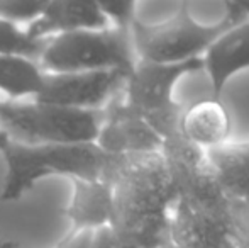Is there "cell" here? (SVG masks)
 I'll use <instances>...</instances> for the list:
<instances>
[{
	"label": "cell",
	"instance_id": "30bf717a",
	"mask_svg": "<svg viewBox=\"0 0 249 248\" xmlns=\"http://www.w3.org/2000/svg\"><path fill=\"white\" fill-rule=\"evenodd\" d=\"M210 80V92L222 99L229 80L249 70V16L222 33L202 57Z\"/></svg>",
	"mask_w": 249,
	"mask_h": 248
},
{
	"label": "cell",
	"instance_id": "9a60e30c",
	"mask_svg": "<svg viewBox=\"0 0 249 248\" xmlns=\"http://www.w3.org/2000/svg\"><path fill=\"white\" fill-rule=\"evenodd\" d=\"M44 73L33 60L12 55H0V90L7 95H34L43 89Z\"/></svg>",
	"mask_w": 249,
	"mask_h": 248
},
{
	"label": "cell",
	"instance_id": "5bb4252c",
	"mask_svg": "<svg viewBox=\"0 0 249 248\" xmlns=\"http://www.w3.org/2000/svg\"><path fill=\"white\" fill-rule=\"evenodd\" d=\"M207 158L222 187L249 208V139L209 150Z\"/></svg>",
	"mask_w": 249,
	"mask_h": 248
},
{
	"label": "cell",
	"instance_id": "9c48e42d",
	"mask_svg": "<svg viewBox=\"0 0 249 248\" xmlns=\"http://www.w3.org/2000/svg\"><path fill=\"white\" fill-rule=\"evenodd\" d=\"M121 92L108 100L104 109V121L95 141L97 146L105 153L119 156L161 152V136L146 123L144 117L122 100Z\"/></svg>",
	"mask_w": 249,
	"mask_h": 248
},
{
	"label": "cell",
	"instance_id": "7a4b0ae2",
	"mask_svg": "<svg viewBox=\"0 0 249 248\" xmlns=\"http://www.w3.org/2000/svg\"><path fill=\"white\" fill-rule=\"evenodd\" d=\"M115 248L171 245L173 189L161 152L124 156L110 180Z\"/></svg>",
	"mask_w": 249,
	"mask_h": 248
},
{
	"label": "cell",
	"instance_id": "4fadbf2b",
	"mask_svg": "<svg viewBox=\"0 0 249 248\" xmlns=\"http://www.w3.org/2000/svg\"><path fill=\"white\" fill-rule=\"evenodd\" d=\"M75 192L66 216L73 223V233L108 228L112 219V187L100 180L71 179Z\"/></svg>",
	"mask_w": 249,
	"mask_h": 248
},
{
	"label": "cell",
	"instance_id": "ac0fdd59",
	"mask_svg": "<svg viewBox=\"0 0 249 248\" xmlns=\"http://www.w3.org/2000/svg\"><path fill=\"white\" fill-rule=\"evenodd\" d=\"M102 12L108 19L110 26L114 27H124V29H131L132 22L138 19L136 16V9L138 3L127 2V0H115V2H99Z\"/></svg>",
	"mask_w": 249,
	"mask_h": 248
},
{
	"label": "cell",
	"instance_id": "8992f818",
	"mask_svg": "<svg viewBox=\"0 0 249 248\" xmlns=\"http://www.w3.org/2000/svg\"><path fill=\"white\" fill-rule=\"evenodd\" d=\"M136 61L131 29L114 26L53 36L41 55V63L54 73L119 70L129 75Z\"/></svg>",
	"mask_w": 249,
	"mask_h": 248
},
{
	"label": "cell",
	"instance_id": "6da1fadb",
	"mask_svg": "<svg viewBox=\"0 0 249 248\" xmlns=\"http://www.w3.org/2000/svg\"><path fill=\"white\" fill-rule=\"evenodd\" d=\"M161 155L173 189V248H249V208L219 182L207 152L180 128L163 138Z\"/></svg>",
	"mask_w": 249,
	"mask_h": 248
},
{
	"label": "cell",
	"instance_id": "7c38bea8",
	"mask_svg": "<svg viewBox=\"0 0 249 248\" xmlns=\"http://www.w3.org/2000/svg\"><path fill=\"white\" fill-rule=\"evenodd\" d=\"M232 119L226 104L219 97H205L183 106L180 116V133L187 141L209 152L229 141Z\"/></svg>",
	"mask_w": 249,
	"mask_h": 248
},
{
	"label": "cell",
	"instance_id": "e0dca14e",
	"mask_svg": "<svg viewBox=\"0 0 249 248\" xmlns=\"http://www.w3.org/2000/svg\"><path fill=\"white\" fill-rule=\"evenodd\" d=\"M46 2L36 0H0V19L7 22L36 20L43 14Z\"/></svg>",
	"mask_w": 249,
	"mask_h": 248
},
{
	"label": "cell",
	"instance_id": "ba28073f",
	"mask_svg": "<svg viewBox=\"0 0 249 248\" xmlns=\"http://www.w3.org/2000/svg\"><path fill=\"white\" fill-rule=\"evenodd\" d=\"M125 78L127 73L119 70L51 73L44 75L43 89L34 99L46 106L95 111L121 92Z\"/></svg>",
	"mask_w": 249,
	"mask_h": 248
},
{
	"label": "cell",
	"instance_id": "8fae6325",
	"mask_svg": "<svg viewBox=\"0 0 249 248\" xmlns=\"http://www.w3.org/2000/svg\"><path fill=\"white\" fill-rule=\"evenodd\" d=\"M110 27L99 2L89 0H56L46 2L43 14L31 22L26 33L33 38H53V34L75 31H99Z\"/></svg>",
	"mask_w": 249,
	"mask_h": 248
},
{
	"label": "cell",
	"instance_id": "44dd1931",
	"mask_svg": "<svg viewBox=\"0 0 249 248\" xmlns=\"http://www.w3.org/2000/svg\"><path fill=\"white\" fill-rule=\"evenodd\" d=\"M10 143V136L7 134L3 129H0V152H3L5 150V146Z\"/></svg>",
	"mask_w": 249,
	"mask_h": 248
},
{
	"label": "cell",
	"instance_id": "7402d4cb",
	"mask_svg": "<svg viewBox=\"0 0 249 248\" xmlns=\"http://www.w3.org/2000/svg\"><path fill=\"white\" fill-rule=\"evenodd\" d=\"M241 5H243V9H244V12L249 16V2H241Z\"/></svg>",
	"mask_w": 249,
	"mask_h": 248
},
{
	"label": "cell",
	"instance_id": "3957f363",
	"mask_svg": "<svg viewBox=\"0 0 249 248\" xmlns=\"http://www.w3.org/2000/svg\"><path fill=\"white\" fill-rule=\"evenodd\" d=\"M7 182L2 201H16L46 175H68L80 180L110 184L124 156L110 155L97 143L82 145H24L12 141L5 146Z\"/></svg>",
	"mask_w": 249,
	"mask_h": 248
},
{
	"label": "cell",
	"instance_id": "d6986e66",
	"mask_svg": "<svg viewBox=\"0 0 249 248\" xmlns=\"http://www.w3.org/2000/svg\"><path fill=\"white\" fill-rule=\"evenodd\" d=\"M93 235L95 231H80L66 235L65 240L58 245V248H90L93 242ZM0 248H17L14 243L0 242Z\"/></svg>",
	"mask_w": 249,
	"mask_h": 248
},
{
	"label": "cell",
	"instance_id": "ffe728a7",
	"mask_svg": "<svg viewBox=\"0 0 249 248\" xmlns=\"http://www.w3.org/2000/svg\"><path fill=\"white\" fill-rule=\"evenodd\" d=\"M90 248H115V242H114V236H112L110 229L108 228L97 229L95 235H93V242Z\"/></svg>",
	"mask_w": 249,
	"mask_h": 248
},
{
	"label": "cell",
	"instance_id": "5b68a950",
	"mask_svg": "<svg viewBox=\"0 0 249 248\" xmlns=\"http://www.w3.org/2000/svg\"><path fill=\"white\" fill-rule=\"evenodd\" d=\"M104 109H66L46 104L0 100V124L24 145H82L95 143Z\"/></svg>",
	"mask_w": 249,
	"mask_h": 248
},
{
	"label": "cell",
	"instance_id": "603a6c76",
	"mask_svg": "<svg viewBox=\"0 0 249 248\" xmlns=\"http://www.w3.org/2000/svg\"><path fill=\"white\" fill-rule=\"evenodd\" d=\"M161 248H173V247H171V245H166V247H161Z\"/></svg>",
	"mask_w": 249,
	"mask_h": 248
},
{
	"label": "cell",
	"instance_id": "277c9868",
	"mask_svg": "<svg viewBox=\"0 0 249 248\" xmlns=\"http://www.w3.org/2000/svg\"><path fill=\"white\" fill-rule=\"evenodd\" d=\"M241 2H224V16L213 24H200L190 3L180 2L177 10L161 22L148 24L136 19L131 39L138 60L160 65H180L198 60L222 33L246 19Z\"/></svg>",
	"mask_w": 249,
	"mask_h": 248
},
{
	"label": "cell",
	"instance_id": "52a82bcc",
	"mask_svg": "<svg viewBox=\"0 0 249 248\" xmlns=\"http://www.w3.org/2000/svg\"><path fill=\"white\" fill-rule=\"evenodd\" d=\"M203 70L202 58L180 65H160L138 60L122 87V100L144 117L161 139L180 128L183 104L173 97L175 87L183 76Z\"/></svg>",
	"mask_w": 249,
	"mask_h": 248
},
{
	"label": "cell",
	"instance_id": "2e32d148",
	"mask_svg": "<svg viewBox=\"0 0 249 248\" xmlns=\"http://www.w3.org/2000/svg\"><path fill=\"white\" fill-rule=\"evenodd\" d=\"M50 38H33L26 31L19 29L14 22L0 19V55H12L34 60L41 58L46 50Z\"/></svg>",
	"mask_w": 249,
	"mask_h": 248
}]
</instances>
